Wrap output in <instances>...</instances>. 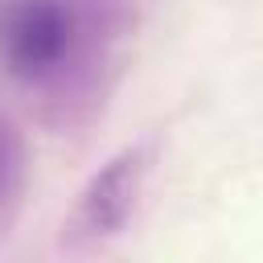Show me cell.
<instances>
[{"label": "cell", "instance_id": "obj_4", "mask_svg": "<svg viewBox=\"0 0 263 263\" xmlns=\"http://www.w3.org/2000/svg\"><path fill=\"white\" fill-rule=\"evenodd\" d=\"M0 4H4V0H0Z\"/></svg>", "mask_w": 263, "mask_h": 263}, {"label": "cell", "instance_id": "obj_2", "mask_svg": "<svg viewBox=\"0 0 263 263\" xmlns=\"http://www.w3.org/2000/svg\"><path fill=\"white\" fill-rule=\"evenodd\" d=\"M148 168H152V144L148 140H136V144L119 148L111 160H103L86 177V185L78 189V197L62 222V238L74 247L115 238L140 205Z\"/></svg>", "mask_w": 263, "mask_h": 263}, {"label": "cell", "instance_id": "obj_1", "mask_svg": "<svg viewBox=\"0 0 263 263\" xmlns=\"http://www.w3.org/2000/svg\"><path fill=\"white\" fill-rule=\"evenodd\" d=\"M95 21L82 0H4L0 66L25 86L62 82L90 49Z\"/></svg>", "mask_w": 263, "mask_h": 263}, {"label": "cell", "instance_id": "obj_3", "mask_svg": "<svg viewBox=\"0 0 263 263\" xmlns=\"http://www.w3.org/2000/svg\"><path fill=\"white\" fill-rule=\"evenodd\" d=\"M29 177V152L16 132V123L0 111V205H12Z\"/></svg>", "mask_w": 263, "mask_h": 263}]
</instances>
